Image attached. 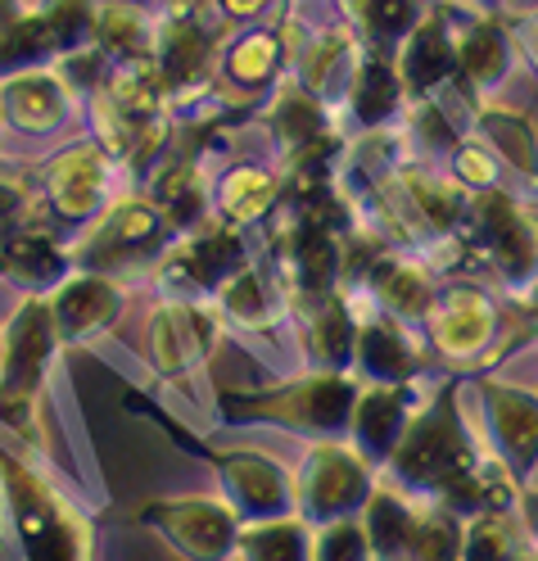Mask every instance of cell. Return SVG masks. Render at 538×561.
Returning <instances> with one entry per match:
<instances>
[{"label":"cell","mask_w":538,"mask_h":561,"mask_svg":"<svg viewBox=\"0 0 538 561\" xmlns=\"http://www.w3.org/2000/svg\"><path fill=\"white\" fill-rule=\"evenodd\" d=\"M0 525L14 561H95L91 520L10 435L0 439Z\"/></svg>","instance_id":"1"},{"label":"cell","mask_w":538,"mask_h":561,"mask_svg":"<svg viewBox=\"0 0 538 561\" xmlns=\"http://www.w3.org/2000/svg\"><path fill=\"white\" fill-rule=\"evenodd\" d=\"M461 376H444L435 390H430V399H421V408L412 416L403 444L393 448L389 467L380 471L385 480L408 489V494L421 499V503L448 499L461 480H471L493 458L489 448H480V439L471 435V426H466Z\"/></svg>","instance_id":"2"},{"label":"cell","mask_w":538,"mask_h":561,"mask_svg":"<svg viewBox=\"0 0 538 561\" xmlns=\"http://www.w3.org/2000/svg\"><path fill=\"white\" fill-rule=\"evenodd\" d=\"M363 380L353 371H299L267 390H218L213 408L227 426H276L308 444L348 439Z\"/></svg>","instance_id":"3"},{"label":"cell","mask_w":538,"mask_h":561,"mask_svg":"<svg viewBox=\"0 0 538 561\" xmlns=\"http://www.w3.org/2000/svg\"><path fill=\"white\" fill-rule=\"evenodd\" d=\"M59 348L64 344L55 331L50 299L23 295L14 318L0 331V426L10 439H19L27 458L42 448V394Z\"/></svg>","instance_id":"4"},{"label":"cell","mask_w":538,"mask_h":561,"mask_svg":"<svg viewBox=\"0 0 538 561\" xmlns=\"http://www.w3.org/2000/svg\"><path fill=\"white\" fill-rule=\"evenodd\" d=\"M127 408L154 416L159 431L176 448L191 453V458H199V462H208V471L218 476V484H222V503L240 516V525L295 516V471H285L272 453H259V448H218V444L191 435L172 412H163L159 403L140 399V394H127Z\"/></svg>","instance_id":"5"},{"label":"cell","mask_w":538,"mask_h":561,"mask_svg":"<svg viewBox=\"0 0 538 561\" xmlns=\"http://www.w3.org/2000/svg\"><path fill=\"white\" fill-rule=\"evenodd\" d=\"M227 42H231V23L218 19L213 0H163L150 59L168 87L172 114L182 104H199L218 91V64Z\"/></svg>","instance_id":"6"},{"label":"cell","mask_w":538,"mask_h":561,"mask_svg":"<svg viewBox=\"0 0 538 561\" xmlns=\"http://www.w3.org/2000/svg\"><path fill=\"white\" fill-rule=\"evenodd\" d=\"M466 267H480L497 276L507 295H520L538 276V214L512 191L493 186L471 195V236L461 250V276Z\"/></svg>","instance_id":"7"},{"label":"cell","mask_w":538,"mask_h":561,"mask_svg":"<svg viewBox=\"0 0 538 561\" xmlns=\"http://www.w3.org/2000/svg\"><path fill=\"white\" fill-rule=\"evenodd\" d=\"M497 318H502V308H497L493 290L480 286V280H471V276H461V280L439 286L435 312H430L421 340H425L430 354L461 363V371H484V367L507 358L512 348L529 344L525 331H516L502 344H493L497 340Z\"/></svg>","instance_id":"8"},{"label":"cell","mask_w":538,"mask_h":561,"mask_svg":"<svg viewBox=\"0 0 538 561\" xmlns=\"http://www.w3.org/2000/svg\"><path fill=\"white\" fill-rule=\"evenodd\" d=\"M172 240H176V231L163 218V208L146 191H123L87 227V240L73 244V267L127 280V272L154 267Z\"/></svg>","instance_id":"9"},{"label":"cell","mask_w":538,"mask_h":561,"mask_svg":"<svg viewBox=\"0 0 538 561\" xmlns=\"http://www.w3.org/2000/svg\"><path fill=\"white\" fill-rule=\"evenodd\" d=\"M254 263V250L240 227L208 218L199 231L176 236L163 259L154 263V290L159 299H182V304H213L227 280Z\"/></svg>","instance_id":"10"},{"label":"cell","mask_w":538,"mask_h":561,"mask_svg":"<svg viewBox=\"0 0 538 561\" xmlns=\"http://www.w3.org/2000/svg\"><path fill=\"white\" fill-rule=\"evenodd\" d=\"M222 318L213 304H182V299H159L150 322H146V358L163 385L191 403H204V371L218 348Z\"/></svg>","instance_id":"11"},{"label":"cell","mask_w":538,"mask_h":561,"mask_svg":"<svg viewBox=\"0 0 538 561\" xmlns=\"http://www.w3.org/2000/svg\"><path fill=\"white\" fill-rule=\"evenodd\" d=\"M380 484V471L348 439L308 444V458L295 471V516L312 530L335 520H357Z\"/></svg>","instance_id":"12"},{"label":"cell","mask_w":538,"mask_h":561,"mask_svg":"<svg viewBox=\"0 0 538 561\" xmlns=\"http://www.w3.org/2000/svg\"><path fill=\"white\" fill-rule=\"evenodd\" d=\"M118 178L123 172L104 154L100 140H78V146L46 159V168H37L46 214L68 227H91L118 199Z\"/></svg>","instance_id":"13"},{"label":"cell","mask_w":538,"mask_h":561,"mask_svg":"<svg viewBox=\"0 0 538 561\" xmlns=\"http://www.w3.org/2000/svg\"><path fill=\"white\" fill-rule=\"evenodd\" d=\"M476 403H480V421H484V444L497 458V467L512 476L516 489L534 484V476H538V394L525 390V385L480 371Z\"/></svg>","instance_id":"14"},{"label":"cell","mask_w":538,"mask_h":561,"mask_svg":"<svg viewBox=\"0 0 538 561\" xmlns=\"http://www.w3.org/2000/svg\"><path fill=\"white\" fill-rule=\"evenodd\" d=\"M136 520L182 561H236L244 530L222 499H159L140 507Z\"/></svg>","instance_id":"15"},{"label":"cell","mask_w":538,"mask_h":561,"mask_svg":"<svg viewBox=\"0 0 538 561\" xmlns=\"http://www.w3.org/2000/svg\"><path fill=\"white\" fill-rule=\"evenodd\" d=\"M516 27L507 14L457 5V78L448 91L466 100H489L516 68Z\"/></svg>","instance_id":"16"},{"label":"cell","mask_w":538,"mask_h":561,"mask_svg":"<svg viewBox=\"0 0 538 561\" xmlns=\"http://www.w3.org/2000/svg\"><path fill=\"white\" fill-rule=\"evenodd\" d=\"M430 367L425 340L389 318L380 308H357V344H353V376L363 385H416Z\"/></svg>","instance_id":"17"},{"label":"cell","mask_w":538,"mask_h":561,"mask_svg":"<svg viewBox=\"0 0 538 561\" xmlns=\"http://www.w3.org/2000/svg\"><path fill=\"white\" fill-rule=\"evenodd\" d=\"M46 299H50V312H55L59 344L73 348V344H91L104 331L118 327L123 308H127V280L73 267V276H68L64 286L55 295H46Z\"/></svg>","instance_id":"18"},{"label":"cell","mask_w":538,"mask_h":561,"mask_svg":"<svg viewBox=\"0 0 538 561\" xmlns=\"http://www.w3.org/2000/svg\"><path fill=\"white\" fill-rule=\"evenodd\" d=\"M408 100H435L457 78V0H439L393 55Z\"/></svg>","instance_id":"19"},{"label":"cell","mask_w":538,"mask_h":561,"mask_svg":"<svg viewBox=\"0 0 538 561\" xmlns=\"http://www.w3.org/2000/svg\"><path fill=\"white\" fill-rule=\"evenodd\" d=\"M421 399H425L421 380L416 385H363V394L353 403V421H348V444L363 453L376 471H385L393 448L403 444Z\"/></svg>","instance_id":"20"},{"label":"cell","mask_w":538,"mask_h":561,"mask_svg":"<svg viewBox=\"0 0 538 561\" xmlns=\"http://www.w3.org/2000/svg\"><path fill=\"white\" fill-rule=\"evenodd\" d=\"M353 299H367L371 308L399 318L403 327L412 331H425L430 312H435V299H439V280H435V267L416 254H403V250H389L376 259V267L367 272L363 290Z\"/></svg>","instance_id":"21"},{"label":"cell","mask_w":538,"mask_h":561,"mask_svg":"<svg viewBox=\"0 0 538 561\" xmlns=\"http://www.w3.org/2000/svg\"><path fill=\"white\" fill-rule=\"evenodd\" d=\"M290 68V32H285V14L272 27H244L222 46L218 64V87H231L240 100L272 95V87Z\"/></svg>","instance_id":"22"},{"label":"cell","mask_w":538,"mask_h":561,"mask_svg":"<svg viewBox=\"0 0 538 561\" xmlns=\"http://www.w3.org/2000/svg\"><path fill=\"white\" fill-rule=\"evenodd\" d=\"M73 276V244H64L46 222L19 227L0 240V280L23 295H55Z\"/></svg>","instance_id":"23"},{"label":"cell","mask_w":538,"mask_h":561,"mask_svg":"<svg viewBox=\"0 0 538 561\" xmlns=\"http://www.w3.org/2000/svg\"><path fill=\"white\" fill-rule=\"evenodd\" d=\"M259 123H263L267 136L276 140L281 159L295 154V150H304V146H317V140H327V136H348V131L340 127V114L331 110L327 100H317L295 73H285V78L272 87L267 104L259 110Z\"/></svg>","instance_id":"24"},{"label":"cell","mask_w":538,"mask_h":561,"mask_svg":"<svg viewBox=\"0 0 538 561\" xmlns=\"http://www.w3.org/2000/svg\"><path fill=\"white\" fill-rule=\"evenodd\" d=\"M408 91H403V78H399V64L389 55L363 46V59L353 68V82H348V95H344V118H348V131L357 136H376V131H389L393 123H403L408 114Z\"/></svg>","instance_id":"25"},{"label":"cell","mask_w":538,"mask_h":561,"mask_svg":"<svg viewBox=\"0 0 538 561\" xmlns=\"http://www.w3.org/2000/svg\"><path fill=\"white\" fill-rule=\"evenodd\" d=\"M0 110H5V127L19 136H55L73 123L78 95L64 87L55 68H37L0 82Z\"/></svg>","instance_id":"26"},{"label":"cell","mask_w":538,"mask_h":561,"mask_svg":"<svg viewBox=\"0 0 538 561\" xmlns=\"http://www.w3.org/2000/svg\"><path fill=\"white\" fill-rule=\"evenodd\" d=\"M299 331V348L308 371H353V344H357V299L335 290L321 304L290 312Z\"/></svg>","instance_id":"27"},{"label":"cell","mask_w":538,"mask_h":561,"mask_svg":"<svg viewBox=\"0 0 538 561\" xmlns=\"http://www.w3.org/2000/svg\"><path fill=\"white\" fill-rule=\"evenodd\" d=\"M213 308H218L222 327H236V331L259 335V340H276L281 327L290 322V304H285L272 267H259V263L240 267L227 286L213 295Z\"/></svg>","instance_id":"28"},{"label":"cell","mask_w":538,"mask_h":561,"mask_svg":"<svg viewBox=\"0 0 538 561\" xmlns=\"http://www.w3.org/2000/svg\"><path fill=\"white\" fill-rule=\"evenodd\" d=\"M466 118L476 136L497 154V163L538 191V123L525 110H512L502 100H466Z\"/></svg>","instance_id":"29"},{"label":"cell","mask_w":538,"mask_h":561,"mask_svg":"<svg viewBox=\"0 0 538 561\" xmlns=\"http://www.w3.org/2000/svg\"><path fill=\"white\" fill-rule=\"evenodd\" d=\"M281 204V178L259 163H236L213 182V218H222L240 231L263 227Z\"/></svg>","instance_id":"30"},{"label":"cell","mask_w":538,"mask_h":561,"mask_svg":"<svg viewBox=\"0 0 538 561\" xmlns=\"http://www.w3.org/2000/svg\"><path fill=\"white\" fill-rule=\"evenodd\" d=\"M159 10L150 0H95V50L110 64H136L154 55Z\"/></svg>","instance_id":"31"},{"label":"cell","mask_w":538,"mask_h":561,"mask_svg":"<svg viewBox=\"0 0 538 561\" xmlns=\"http://www.w3.org/2000/svg\"><path fill=\"white\" fill-rule=\"evenodd\" d=\"M439 0H340V10L348 27L357 32V42L380 50V55H399V46L421 27V19L435 10Z\"/></svg>","instance_id":"32"},{"label":"cell","mask_w":538,"mask_h":561,"mask_svg":"<svg viewBox=\"0 0 538 561\" xmlns=\"http://www.w3.org/2000/svg\"><path fill=\"white\" fill-rule=\"evenodd\" d=\"M55 64H59V46L37 5H27L23 19L0 27V82L19 73H37V68H55Z\"/></svg>","instance_id":"33"},{"label":"cell","mask_w":538,"mask_h":561,"mask_svg":"<svg viewBox=\"0 0 538 561\" xmlns=\"http://www.w3.org/2000/svg\"><path fill=\"white\" fill-rule=\"evenodd\" d=\"M312 539L317 530L304 516H281V520H259L240 530L236 561H312Z\"/></svg>","instance_id":"34"},{"label":"cell","mask_w":538,"mask_h":561,"mask_svg":"<svg viewBox=\"0 0 538 561\" xmlns=\"http://www.w3.org/2000/svg\"><path fill=\"white\" fill-rule=\"evenodd\" d=\"M529 535L516 512H489L461 520V561H525Z\"/></svg>","instance_id":"35"},{"label":"cell","mask_w":538,"mask_h":561,"mask_svg":"<svg viewBox=\"0 0 538 561\" xmlns=\"http://www.w3.org/2000/svg\"><path fill=\"white\" fill-rule=\"evenodd\" d=\"M42 214H46V204H42L37 172L0 159V240L14 236L19 227L42 222Z\"/></svg>","instance_id":"36"},{"label":"cell","mask_w":538,"mask_h":561,"mask_svg":"<svg viewBox=\"0 0 538 561\" xmlns=\"http://www.w3.org/2000/svg\"><path fill=\"white\" fill-rule=\"evenodd\" d=\"M448 178L466 195H480V191L502 186V163H497V154L484 146L480 136H461L453 146V154H448Z\"/></svg>","instance_id":"37"},{"label":"cell","mask_w":538,"mask_h":561,"mask_svg":"<svg viewBox=\"0 0 538 561\" xmlns=\"http://www.w3.org/2000/svg\"><path fill=\"white\" fill-rule=\"evenodd\" d=\"M312 561H376L371 543H367V530H363V516L321 525L317 539H312Z\"/></svg>","instance_id":"38"},{"label":"cell","mask_w":538,"mask_h":561,"mask_svg":"<svg viewBox=\"0 0 538 561\" xmlns=\"http://www.w3.org/2000/svg\"><path fill=\"white\" fill-rule=\"evenodd\" d=\"M276 5V0H213V10H218L222 23H259L267 10Z\"/></svg>","instance_id":"39"},{"label":"cell","mask_w":538,"mask_h":561,"mask_svg":"<svg viewBox=\"0 0 538 561\" xmlns=\"http://www.w3.org/2000/svg\"><path fill=\"white\" fill-rule=\"evenodd\" d=\"M516 516H520V525H525L529 543L538 548V484H525L520 494H516Z\"/></svg>","instance_id":"40"},{"label":"cell","mask_w":538,"mask_h":561,"mask_svg":"<svg viewBox=\"0 0 538 561\" xmlns=\"http://www.w3.org/2000/svg\"><path fill=\"white\" fill-rule=\"evenodd\" d=\"M520 299V318H525V340H538V276H534V286L516 295Z\"/></svg>","instance_id":"41"},{"label":"cell","mask_w":538,"mask_h":561,"mask_svg":"<svg viewBox=\"0 0 538 561\" xmlns=\"http://www.w3.org/2000/svg\"><path fill=\"white\" fill-rule=\"evenodd\" d=\"M512 27H516V42H529V50H538V10L525 19H512Z\"/></svg>","instance_id":"42"},{"label":"cell","mask_w":538,"mask_h":561,"mask_svg":"<svg viewBox=\"0 0 538 561\" xmlns=\"http://www.w3.org/2000/svg\"><path fill=\"white\" fill-rule=\"evenodd\" d=\"M23 14H27L23 0H0V27H10V23L23 19Z\"/></svg>","instance_id":"43"},{"label":"cell","mask_w":538,"mask_h":561,"mask_svg":"<svg viewBox=\"0 0 538 561\" xmlns=\"http://www.w3.org/2000/svg\"><path fill=\"white\" fill-rule=\"evenodd\" d=\"M502 5H507V0H476V10H489V14H497Z\"/></svg>","instance_id":"44"},{"label":"cell","mask_w":538,"mask_h":561,"mask_svg":"<svg viewBox=\"0 0 538 561\" xmlns=\"http://www.w3.org/2000/svg\"><path fill=\"white\" fill-rule=\"evenodd\" d=\"M525 561H538V548H529V552H525Z\"/></svg>","instance_id":"45"},{"label":"cell","mask_w":538,"mask_h":561,"mask_svg":"<svg viewBox=\"0 0 538 561\" xmlns=\"http://www.w3.org/2000/svg\"><path fill=\"white\" fill-rule=\"evenodd\" d=\"M0 131H5V110H0Z\"/></svg>","instance_id":"46"}]
</instances>
